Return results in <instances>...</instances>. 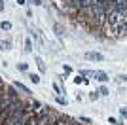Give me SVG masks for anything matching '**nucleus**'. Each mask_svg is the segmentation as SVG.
Wrapping results in <instances>:
<instances>
[{"label": "nucleus", "instance_id": "1", "mask_svg": "<svg viewBox=\"0 0 127 125\" xmlns=\"http://www.w3.org/2000/svg\"><path fill=\"white\" fill-rule=\"evenodd\" d=\"M36 116H38V123L36 125H53L59 118H61V114L55 112V110H51L49 106H42V108L36 112Z\"/></svg>", "mask_w": 127, "mask_h": 125}, {"label": "nucleus", "instance_id": "2", "mask_svg": "<svg viewBox=\"0 0 127 125\" xmlns=\"http://www.w3.org/2000/svg\"><path fill=\"white\" fill-rule=\"evenodd\" d=\"M23 118H25V125H36L38 123V116H36V112L32 110V106H27L25 104V114H23Z\"/></svg>", "mask_w": 127, "mask_h": 125}, {"label": "nucleus", "instance_id": "3", "mask_svg": "<svg viewBox=\"0 0 127 125\" xmlns=\"http://www.w3.org/2000/svg\"><path fill=\"white\" fill-rule=\"evenodd\" d=\"M85 59H87V61H104V57H102L101 53H97V51L85 53Z\"/></svg>", "mask_w": 127, "mask_h": 125}, {"label": "nucleus", "instance_id": "4", "mask_svg": "<svg viewBox=\"0 0 127 125\" xmlns=\"http://www.w3.org/2000/svg\"><path fill=\"white\" fill-rule=\"evenodd\" d=\"M6 95L11 97V99H17V97H19L17 91H15V85H8V87H6Z\"/></svg>", "mask_w": 127, "mask_h": 125}, {"label": "nucleus", "instance_id": "5", "mask_svg": "<svg viewBox=\"0 0 127 125\" xmlns=\"http://www.w3.org/2000/svg\"><path fill=\"white\" fill-rule=\"evenodd\" d=\"M70 121H72V118H68V116H61V118H59L53 125H68Z\"/></svg>", "mask_w": 127, "mask_h": 125}, {"label": "nucleus", "instance_id": "6", "mask_svg": "<svg viewBox=\"0 0 127 125\" xmlns=\"http://www.w3.org/2000/svg\"><path fill=\"white\" fill-rule=\"evenodd\" d=\"M13 85H15V89H21L23 93H27V95H31V89H29V87H25V85H23L21 82H15V83H13Z\"/></svg>", "mask_w": 127, "mask_h": 125}, {"label": "nucleus", "instance_id": "7", "mask_svg": "<svg viewBox=\"0 0 127 125\" xmlns=\"http://www.w3.org/2000/svg\"><path fill=\"white\" fill-rule=\"evenodd\" d=\"M0 29H2V31H11V23H8V21H2V23H0Z\"/></svg>", "mask_w": 127, "mask_h": 125}, {"label": "nucleus", "instance_id": "8", "mask_svg": "<svg viewBox=\"0 0 127 125\" xmlns=\"http://www.w3.org/2000/svg\"><path fill=\"white\" fill-rule=\"evenodd\" d=\"M36 64H38V68H40L42 72H46V64H44V61L40 57H36Z\"/></svg>", "mask_w": 127, "mask_h": 125}, {"label": "nucleus", "instance_id": "9", "mask_svg": "<svg viewBox=\"0 0 127 125\" xmlns=\"http://www.w3.org/2000/svg\"><path fill=\"white\" fill-rule=\"evenodd\" d=\"M29 80H31L32 83H38V82H40V76H38V74H31V76H29Z\"/></svg>", "mask_w": 127, "mask_h": 125}, {"label": "nucleus", "instance_id": "10", "mask_svg": "<svg viewBox=\"0 0 127 125\" xmlns=\"http://www.w3.org/2000/svg\"><path fill=\"white\" fill-rule=\"evenodd\" d=\"M25 49L27 51H32V42L31 40H25Z\"/></svg>", "mask_w": 127, "mask_h": 125}, {"label": "nucleus", "instance_id": "11", "mask_svg": "<svg viewBox=\"0 0 127 125\" xmlns=\"http://www.w3.org/2000/svg\"><path fill=\"white\" fill-rule=\"evenodd\" d=\"M17 68H19L21 72H27V68H29V66H27L25 62H19V64H17Z\"/></svg>", "mask_w": 127, "mask_h": 125}, {"label": "nucleus", "instance_id": "12", "mask_svg": "<svg viewBox=\"0 0 127 125\" xmlns=\"http://www.w3.org/2000/svg\"><path fill=\"white\" fill-rule=\"evenodd\" d=\"M99 93H101V95H108V89H106V87H104V85H102V87H101V89H99Z\"/></svg>", "mask_w": 127, "mask_h": 125}, {"label": "nucleus", "instance_id": "13", "mask_svg": "<svg viewBox=\"0 0 127 125\" xmlns=\"http://www.w3.org/2000/svg\"><path fill=\"white\" fill-rule=\"evenodd\" d=\"M57 102H59V104H63V106H64V104H66V99H63V97H57Z\"/></svg>", "mask_w": 127, "mask_h": 125}, {"label": "nucleus", "instance_id": "14", "mask_svg": "<svg viewBox=\"0 0 127 125\" xmlns=\"http://www.w3.org/2000/svg\"><path fill=\"white\" fill-rule=\"evenodd\" d=\"M51 87H53V89H55V91H57V93H61V87H59V85H57V83H53V85H51Z\"/></svg>", "mask_w": 127, "mask_h": 125}, {"label": "nucleus", "instance_id": "15", "mask_svg": "<svg viewBox=\"0 0 127 125\" xmlns=\"http://www.w3.org/2000/svg\"><path fill=\"white\" fill-rule=\"evenodd\" d=\"M120 112H122V116H125V118H127V108H122Z\"/></svg>", "mask_w": 127, "mask_h": 125}, {"label": "nucleus", "instance_id": "16", "mask_svg": "<svg viewBox=\"0 0 127 125\" xmlns=\"http://www.w3.org/2000/svg\"><path fill=\"white\" fill-rule=\"evenodd\" d=\"M17 4H19V6H23V4H25V0H17Z\"/></svg>", "mask_w": 127, "mask_h": 125}, {"label": "nucleus", "instance_id": "17", "mask_svg": "<svg viewBox=\"0 0 127 125\" xmlns=\"http://www.w3.org/2000/svg\"><path fill=\"white\" fill-rule=\"evenodd\" d=\"M76 123H78V121H74V120H72V121H70V123H68V125H76Z\"/></svg>", "mask_w": 127, "mask_h": 125}]
</instances>
